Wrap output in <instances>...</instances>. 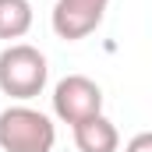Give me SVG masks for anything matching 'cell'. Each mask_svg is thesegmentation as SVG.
Masks as SVG:
<instances>
[{
    "label": "cell",
    "instance_id": "obj_1",
    "mask_svg": "<svg viewBox=\"0 0 152 152\" xmlns=\"http://www.w3.org/2000/svg\"><path fill=\"white\" fill-rule=\"evenodd\" d=\"M50 81L46 53L32 42H7L0 50V92L11 96L14 103H28L42 96Z\"/></svg>",
    "mask_w": 152,
    "mask_h": 152
},
{
    "label": "cell",
    "instance_id": "obj_5",
    "mask_svg": "<svg viewBox=\"0 0 152 152\" xmlns=\"http://www.w3.org/2000/svg\"><path fill=\"white\" fill-rule=\"evenodd\" d=\"M75 131V145L78 152H117L120 149V131L106 113H96L88 120H81L71 127Z\"/></svg>",
    "mask_w": 152,
    "mask_h": 152
},
{
    "label": "cell",
    "instance_id": "obj_3",
    "mask_svg": "<svg viewBox=\"0 0 152 152\" xmlns=\"http://www.w3.org/2000/svg\"><path fill=\"white\" fill-rule=\"evenodd\" d=\"M53 117L60 124H81L88 117L103 113V88L85 75H67L53 85Z\"/></svg>",
    "mask_w": 152,
    "mask_h": 152
},
{
    "label": "cell",
    "instance_id": "obj_2",
    "mask_svg": "<svg viewBox=\"0 0 152 152\" xmlns=\"http://www.w3.org/2000/svg\"><path fill=\"white\" fill-rule=\"evenodd\" d=\"M53 145H57V124L50 113L28 103H11L7 110H0L4 152H53Z\"/></svg>",
    "mask_w": 152,
    "mask_h": 152
},
{
    "label": "cell",
    "instance_id": "obj_6",
    "mask_svg": "<svg viewBox=\"0 0 152 152\" xmlns=\"http://www.w3.org/2000/svg\"><path fill=\"white\" fill-rule=\"evenodd\" d=\"M36 14L28 0H0V39L4 42H18L28 36Z\"/></svg>",
    "mask_w": 152,
    "mask_h": 152
},
{
    "label": "cell",
    "instance_id": "obj_7",
    "mask_svg": "<svg viewBox=\"0 0 152 152\" xmlns=\"http://www.w3.org/2000/svg\"><path fill=\"white\" fill-rule=\"evenodd\" d=\"M124 152H152V131H138V134L124 145Z\"/></svg>",
    "mask_w": 152,
    "mask_h": 152
},
{
    "label": "cell",
    "instance_id": "obj_4",
    "mask_svg": "<svg viewBox=\"0 0 152 152\" xmlns=\"http://www.w3.org/2000/svg\"><path fill=\"white\" fill-rule=\"evenodd\" d=\"M106 11H110V0H57L53 11H50L53 36L64 39V42L88 39L103 25Z\"/></svg>",
    "mask_w": 152,
    "mask_h": 152
}]
</instances>
